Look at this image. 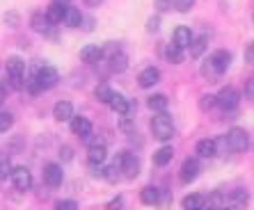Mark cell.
<instances>
[{"label": "cell", "mask_w": 254, "mask_h": 210, "mask_svg": "<svg viewBox=\"0 0 254 210\" xmlns=\"http://www.w3.org/2000/svg\"><path fill=\"white\" fill-rule=\"evenodd\" d=\"M229 64H231V52L229 51H225V48H220V51H215V52H211L204 62H201V69H199V73L206 80H218L222 73H225L227 69H229Z\"/></svg>", "instance_id": "6da1fadb"}, {"label": "cell", "mask_w": 254, "mask_h": 210, "mask_svg": "<svg viewBox=\"0 0 254 210\" xmlns=\"http://www.w3.org/2000/svg\"><path fill=\"white\" fill-rule=\"evenodd\" d=\"M7 78L2 82V87L5 89H23V78H25V62L18 55H12V57H7Z\"/></svg>", "instance_id": "7a4b0ae2"}, {"label": "cell", "mask_w": 254, "mask_h": 210, "mask_svg": "<svg viewBox=\"0 0 254 210\" xmlns=\"http://www.w3.org/2000/svg\"><path fill=\"white\" fill-rule=\"evenodd\" d=\"M113 164H117L119 176L126 178V181H133V178L140 174V160H137L135 153H130V151H122Z\"/></svg>", "instance_id": "3957f363"}, {"label": "cell", "mask_w": 254, "mask_h": 210, "mask_svg": "<svg viewBox=\"0 0 254 210\" xmlns=\"http://www.w3.org/2000/svg\"><path fill=\"white\" fill-rule=\"evenodd\" d=\"M151 133H154L156 140L167 142L174 137V121L167 112H158L154 119H151Z\"/></svg>", "instance_id": "277c9868"}, {"label": "cell", "mask_w": 254, "mask_h": 210, "mask_svg": "<svg viewBox=\"0 0 254 210\" xmlns=\"http://www.w3.org/2000/svg\"><path fill=\"white\" fill-rule=\"evenodd\" d=\"M225 144L234 153H245L250 149V133L245 128H238L236 126V128H231L225 135Z\"/></svg>", "instance_id": "5b68a950"}, {"label": "cell", "mask_w": 254, "mask_h": 210, "mask_svg": "<svg viewBox=\"0 0 254 210\" xmlns=\"http://www.w3.org/2000/svg\"><path fill=\"white\" fill-rule=\"evenodd\" d=\"M32 76H35L37 85H39V89L42 92H46V89H53L55 85L60 82V73L55 66L51 64H44V66H37V69H32Z\"/></svg>", "instance_id": "8992f818"}, {"label": "cell", "mask_w": 254, "mask_h": 210, "mask_svg": "<svg viewBox=\"0 0 254 210\" xmlns=\"http://www.w3.org/2000/svg\"><path fill=\"white\" fill-rule=\"evenodd\" d=\"M87 162L89 164H103L108 158V146L103 137H89L87 140Z\"/></svg>", "instance_id": "52a82bcc"}, {"label": "cell", "mask_w": 254, "mask_h": 210, "mask_svg": "<svg viewBox=\"0 0 254 210\" xmlns=\"http://www.w3.org/2000/svg\"><path fill=\"white\" fill-rule=\"evenodd\" d=\"M238 103H241V94L234 87H222L220 94H215V105H218L220 110L231 112L238 107Z\"/></svg>", "instance_id": "ba28073f"}, {"label": "cell", "mask_w": 254, "mask_h": 210, "mask_svg": "<svg viewBox=\"0 0 254 210\" xmlns=\"http://www.w3.org/2000/svg\"><path fill=\"white\" fill-rule=\"evenodd\" d=\"M110 107H113L115 112H117L119 117H128V119H133V114H135V107L137 105L133 103L130 99H126V96H122V94H117L115 92L113 94V99H110Z\"/></svg>", "instance_id": "9c48e42d"}, {"label": "cell", "mask_w": 254, "mask_h": 210, "mask_svg": "<svg viewBox=\"0 0 254 210\" xmlns=\"http://www.w3.org/2000/svg\"><path fill=\"white\" fill-rule=\"evenodd\" d=\"M199 171H201V164L197 158H186L184 164H181V171H179V178L181 183L190 185V183H195L199 178Z\"/></svg>", "instance_id": "30bf717a"}, {"label": "cell", "mask_w": 254, "mask_h": 210, "mask_svg": "<svg viewBox=\"0 0 254 210\" xmlns=\"http://www.w3.org/2000/svg\"><path fill=\"white\" fill-rule=\"evenodd\" d=\"M9 178H12V185L16 187L18 192H25V190L32 187V171L28 167H14Z\"/></svg>", "instance_id": "8fae6325"}, {"label": "cell", "mask_w": 254, "mask_h": 210, "mask_svg": "<svg viewBox=\"0 0 254 210\" xmlns=\"http://www.w3.org/2000/svg\"><path fill=\"white\" fill-rule=\"evenodd\" d=\"M62 181H64V171H62V164L48 162L46 167H44V183H46L48 187H60V185H62Z\"/></svg>", "instance_id": "7c38bea8"}, {"label": "cell", "mask_w": 254, "mask_h": 210, "mask_svg": "<svg viewBox=\"0 0 254 210\" xmlns=\"http://www.w3.org/2000/svg\"><path fill=\"white\" fill-rule=\"evenodd\" d=\"M30 28L35 30V32H39V35L55 37V32H53L55 25H51V21L46 18V14L44 12H35L32 16H30Z\"/></svg>", "instance_id": "4fadbf2b"}, {"label": "cell", "mask_w": 254, "mask_h": 210, "mask_svg": "<svg viewBox=\"0 0 254 210\" xmlns=\"http://www.w3.org/2000/svg\"><path fill=\"white\" fill-rule=\"evenodd\" d=\"M71 130H73V135H78L83 142H87L89 137H92V121H89L87 117H71Z\"/></svg>", "instance_id": "5bb4252c"}, {"label": "cell", "mask_w": 254, "mask_h": 210, "mask_svg": "<svg viewBox=\"0 0 254 210\" xmlns=\"http://www.w3.org/2000/svg\"><path fill=\"white\" fill-rule=\"evenodd\" d=\"M158 82H160V69L158 66H147V69L137 76V85H140L142 89L154 87V85H158Z\"/></svg>", "instance_id": "9a60e30c"}, {"label": "cell", "mask_w": 254, "mask_h": 210, "mask_svg": "<svg viewBox=\"0 0 254 210\" xmlns=\"http://www.w3.org/2000/svg\"><path fill=\"white\" fill-rule=\"evenodd\" d=\"M195 153H197V158H206V160H211V158H215L218 156V142L215 140H199L197 142V146H195Z\"/></svg>", "instance_id": "2e32d148"}, {"label": "cell", "mask_w": 254, "mask_h": 210, "mask_svg": "<svg viewBox=\"0 0 254 210\" xmlns=\"http://www.w3.org/2000/svg\"><path fill=\"white\" fill-rule=\"evenodd\" d=\"M195 39V35H192V30L188 28V25H179L177 30H174V46H179L181 51H186V48L190 46V41Z\"/></svg>", "instance_id": "e0dca14e"}, {"label": "cell", "mask_w": 254, "mask_h": 210, "mask_svg": "<svg viewBox=\"0 0 254 210\" xmlns=\"http://www.w3.org/2000/svg\"><path fill=\"white\" fill-rule=\"evenodd\" d=\"M80 59H83L85 64H96V62L103 59V51H101V46H96V44H87V46L80 51Z\"/></svg>", "instance_id": "ac0fdd59"}, {"label": "cell", "mask_w": 254, "mask_h": 210, "mask_svg": "<svg viewBox=\"0 0 254 210\" xmlns=\"http://www.w3.org/2000/svg\"><path fill=\"white\" fill-rule=\"evenodd\" d=\"M53 117H55V121H71V117H73V105H71L69 101H58V103L53 105Z\"/></svg>", "instance_id": "d6986e66"}, {"label": "cell", "mask_w": 254, "mask_h": 210, "mask_svg": "<svg viewBox=\"0 0 254 210\" xmlns=\"http://www.w3.org/2000/svg\"><path fill=\"white\" fill-rule=\"evenodd\" d=\"M248 190H243V187H236V190H231L229 194H227V204L231 206V208H245L248 206Z\"/></svg>", "instance_id": "ffe728a7"}, {"label": "cell", "mask_w": 254, "mask_h": 210, "mask_svg": "<svg viewBox=\"0 0 254 210\" xmlns=\"http://www.w3.org/2000/svg\"><path fill=\"white\" fill-rule=\"evenodd\" d=\"M83 14H80V9L78 7H66L64 9V16H62V23L66 25V28H80L83 25Z\"/></svg>", "instance_id": "44dd1931"}, {"label": "cell", "mask_w": 254, "mask_h": 210, "mask_svg": "<svg viewBox=\"0 0 254 210\" xmlns=\"http://www.w3.org/2000/svg\"><path fill=\"white\" fill-rule=\"evenodd\" d=\"M108 66H110V71L113 73H124L126 69H128V57H126V52H115V55H110L108 57Z\"/></svg>", "instance_id": "7402d4cb"}, {"label": "cell", "mask_w": 254, "mask_h": 210, "mask_svg": "<svg viewBox=\"0 0 254 210\" xmlns=\"http://www.w3.org/2000/svg\"><path fill=\"white\" fill-rule=\"evenodd\" d=\"M206 48H208V39H206V35H201V37H197V39H192V41H190V46H188L190 57H192V59H199L201 55L206 52Z\"/></svg>", "instance_id": "603a6c76"}, {"label": "cell", "mask_w": 254, "mask_h": 210, "mask_svg": "<svg viewBox=\"0 0 254 210\" xmlns=\"http://www.w3.org/2000/svg\"><path fill=\"white\" fill-rule=\"evenodd\" d=\"M147 105H149V110H154V112H165L170 107V99H167L165 94H151Z\"/></svg>", "instance_id": "cb8c5ba5"}, {"label": "cell", "mask_w": 254, "mask_h": 210, "mask_svg": "<svg viewBox=\"0 0 254 210\" xmlns=\"http://www.w3.org/2000/svg\"><path fill=\"white\" fill-rule=\"evenodd\" d=\"M172 158H174V149L172 146H160L158 151L154 153V164L156 167H165V164L172 162Z\"/></svg>", "instance_id": "d4e9b609"}, {"label": "cell", "mask_w": 254, "mask_h": 210, "mask_svg": "<svg viewBox=\"0 0 254 210\" xmlns=\"http://www.w3.org/2000/svg\"><path fill=\"white\" fill-rule=\"evenodd\" d=\"M140 201L144 206H158L160 204V190L158 187H144V190H142L140 192Z\"/></svg>", "instance_id": "484cf974"}, {"label": "cell", "mask_w": 254, "mask_h": 210, "mask_svg": "<svg viewBox=\"0 0 254 210\" xmlns=\"http://www.w3.org/2000/svg\"><path fill=\"white\" fill-rule=\"evenodd\" d=\"M165 59L170 62V64H181V62H184V51H181L179 46H174V44H167Z\"/></svg>", "instance_id": "4316f807"}, {"label": "cell", "mask_w": 254, "mask_h": 210, "mask_svg": "<svg viewBox=\"0 0 254 210\" xmlns=\"http://www.w3.org/2000/svg\"><path fill=\"white\" fill-rule=\"evenodd\" d=\"M181 206H184V210H201L204 208V197L201 194H188V197H184Z\"/></svg>", "instance_id": "83f0119b"}, {"label": "cell", "mask_w": 254, "mask_h": 210, "mask_svg": "<svg viewBox=\"0 0 254 210\" xmlns=\"http://www.w3.org/2000/svg\"><path fill=\"white\" fill-rule=\"evenodd\" d=\"M113 87L110 85H106V82H101V85H96V89H94V96H96V101L99 103H110V99H113Z\"/></svg>", "instance_id": "f1b7e54d"}, {"label": "cell", "mask_w": 254, "mask_h": 210, "mask_svg": "<svg viewBox=\"0 0 254 210\" xmlns=\"http://www.w3.org/2000/svg\"><path fill=\"white\" fill-rule=\"evenodd\" d=\"M64 9H66V7H64ZM64 9H62V7L51 5L44 14H46V18L51 21V25H60V23H62V16H64Z\"/></svg>", "instance_id": "f546056e"}, {"label": "cell", "mask_w": 254, "mask_h": 210, "mask_svg": "<svg viewBox=\"0 0 254 210\" xmlns=\"http://www.w3.org/2000/svg\"><path fill=\"white\" fill-rule=\"evenodd\" d=\"M101 178H106L108 183H117L122 176H119V169H117V164H110V167H106L103 169V174H101Z\"/></svg>", "instance_id": "4dcf8cb0"}, {"label": "cell", "mask_w": 254, "mask_h": 210, "mask_svg": "<svg viewBox=\"0 0 254 210\" xmlns=\"http://www.w3.org/2000/svg\"><path fill=\"white\" fill-rule=\"evenodd\" d=\"M172 7L181 14H188L192 7H195V0H172Z\"/></svg>", "instance_id": "1f68e13d"}, {"label": "cell", "mask_w": 254, "mask_h": 210, "mask_svg": "<svg viewBox=\"0 0 254 210\" xmlns=\"http://www.w3.org/2000/svg\"><path fill=\"white\" fill-rule=\"evenodd\" d=\"M14 126V117L9 112H0V133H7V130Z\"/></svg>", "instance_id": "d6a6232c"}, {"label": "cell", "mask_w": 254, "mask_h": 210, "mask_svg": "<svg viewBox=\"0 0 254 210\" xmlns=\"http://www.w3.org/2000/svg\"><path fill=\"white\" fill-rule=\"evenodd\" d=\"M12 162H9V158H0V181H5V178H9V174H12Z\"/></svg>", "instance_id": "836d02e7"}, {"label": "cell", "mask_w": 254, "mask_h": 210, "mask_svg": "<svg viewBox=\"0 0 254 210\" xmlns=\"http://www.w3.org/2000/svg\"><path fill=\"white\" fill-rule=\"evenodd\" d=\"M199 107L204 112L211 110V107H215V96H213V94H204V96L199 99Z\"/></svg>", "instance_id": "e575fe53"}, {"label": "cell", "mask_w": 254, "mask_h": 210, "mask_svg": "<svg viewBox=\"0 0 254 210\" xmlns=\"http://www.w3.org/2000/svg\"><path fill=\"white\" fill-rule=\"evenodd\" d=\"M119 128L124 130L126 135H135V121L128 117H122V123H119Z\"/></svg>", "instance_id": "d590c367"}, {"label": "cell", "mask_w": 254, "mask_h": 210, "mask_svg": "<svg viewBox=\"0 0 254 210\" xmlns=\"http://www.w3.org/2000/svg\"><path fill=\"white\" fill-rule=\"evenodd\" d=\"M55 210H78V204L73 199H62V201L55 204Z\"/></svg>", "instance_id": "8d00e7d4"}, {"label": "cell", "mask_w": 254, "mask_h": 210, "mask_svg": "<svg viewBox=\"0 0 254 210\" xmlns=\"http://www.w3.org/2000/svg\"><path fill=\"white\" fill-rule=\"evenodd\" d=\"M160 30V16L156 14V16H149L147 18V32H158Z\"/></svg>", "instance_id": "74e56055"}, {"label": "cell", "mask_w": 254, "mask_h": 210, "mask_svg": "<svg viewBox=\"0 0 254 210\" xmlns=\"http://www.w3.org/2000/svg\"><path fill=\"white\" fill-rule=\"evenodd\" d=\"M60 158H62V162H69V160H73V149L64 144L62 149H60Z\"/></svg>", "instance_id": "f35d334b"}, {"label": "cell", "mask_w": 254, "mask_h": 210, "mask_svg": "<svg viewBox=\"0 0 254 210\" xmlns=\"http://www.w3.org/2000/svg\"><path fill=\"white\" fill-rule=\"evenodd\" d=\"M156 9H158V14H165L172 9V0H156Z\"/></svg>", "instance_id": "ab89813d"}, {"label": "cell", "mask_w": 254, "mask_h": 210, "mask_svg": "<svg viewBox=\"0 0 254 210\" xmlns=\"http://www.w3.org/2000/svg\"><path fill=\"white\" fill-rule=\"evenodd\" d=\"M245 99L248 101L254 99V80L252 78H248V82H245Z\"/></svg>", "instance_id": "60d3db41"}, {"label": "cell", "mask_w": 254, "mask_h": 210, "mask_svg": "<svg viewBox=\"0 0 254 210\" xmlns=\"http://www.w3.org/2000/svg\"><path fill=\"white\" fill-rule=\"evenodd\" d=\"M245 62L248 64L254 62V44H248V48H245Z\"/></svg>", "instance_id": "b9f144b4"}, {"label": "cell", "mask_w": 254, "mask_h": 210, "mask_svg": "<svg viewBox=\"0 0 254 210\" xmlns=\"http://www.w3.org/2000/svg\"><path fill=\"white\" fill-rule=\"evenodd\" d=\"M5 21H7L9 25H12V28H16V25H18V14H14V12L5 14Z\"/></svg>", "instance_id": "7bdbcfd3"}, {"label": "cell", "mask_w": 254, "mask_h": 210, "mask_svg": "<svg viewBox=\"0 0 254 210\" xmlns=\"http://www.w3.org/2000/svg\"><path fill=\"white\" fill-rule=\"evenodd\" d=\"M51 5H55V7H62V9H64V7H71V0H53Z\"/></svg>", "instance_id": "ee69618b"}, {"label": "cell", "mask_w": 254, "mask_h": 210, "mask_svg": "<svg viewBox=\"0 0 254 210\" xmlns=\"http://www.w3.org/2000/svg\"><path fill=\"white\" fill-rule=\"evenodd\" d=\"M83 2H85V7H92V9H94V7H101L103 0H83Z\"/></svg>", "instance_id": "f6af8a7d"}, {"label": "cell", "mask_w": 254, "mask_h": 210, "mask_svg": "<svg viewBox=\"0 0 254 210\" xmlns=\"http://www.w3.org/2000/svg\"><path fill=\"white\" fill-rule=\"evenodd\" d=\"M5 99H7V89L2 87V82H0V107H2V103H5Z\"/></svg>", "instance_id": "bcb514c9"}, {"label": "cell", "mask_w": 254, "mask_h": 210, "mask_svg": "<svg viewBox=\"0 0 254 210\" xmlns=\"http://www.w3.org/2000/svg\"><path fill=\"white\" fill-rule=\"evenodd\" d=\"M117 206H122V197L113 199V201H110V204H108V208H113V210H117Z\"/></svg>", "instance_id": "7dc6e473"}, {"label": "cell", "mask_w": 254, "mask_h": 210, "mask_svg": "<svg viewBox=\"0 0 254 210\" xmlns=\"http://www.w3.org/2000/svg\"><path fill=\"white\" fill-rule=\"evenodd\" d=\"M220 210H231V208H227V206H225V208H220Z\"/></svg>", "instance_id": "c3c4849f"}]
</instances>
